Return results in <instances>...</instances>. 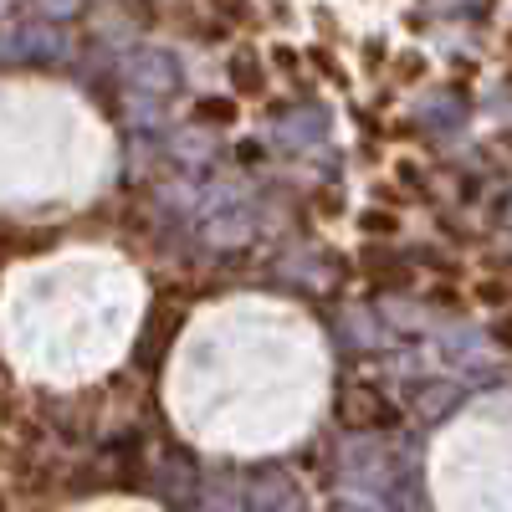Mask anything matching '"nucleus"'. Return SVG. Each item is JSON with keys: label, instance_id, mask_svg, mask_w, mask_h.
I'll return each instance as SVG.
<instances>
[{"label": "nucleus", "instance_id": "obj_1", "mask_svg": "<svg viewBox=\"0 0 512 512\" xmlns=\"http://www.w3.org/2000/svg\"><path fill=\"white\" fill-rule=\"evenodd\" d=\"M180 323H185V313L175 308V297H159V303L149 308V318H144V333H139V369H159L164 364Z\"/></svg>", "mask_w": 512, "mask_h": 512}, {"label": "nucleus", "instance_id": "obj_5", "mask_svg": "<svg viewBox=\"0 0 512 512\" xmlns=\"http://www.w3.org/2000/svg\"><path fill=\"white\" fill-rule=\"evenodd\" d=\"M205 118H236V108H226V103H205Z\"/></svg>", "mask_w": 512, "mask_h": 512}, {"label": "nucleus", "instance_id": "obj_6", "mask_svg": "<svg viewBox=\"0 0 512 512\" xmlns=\"http://www.w3.org/2000/svg\"><path fill=\"white\" fill-rule=\"evenodd\" d=\"M0 512H11V507H6V497H0Z\"/></svg>", "mask_w": 512, "mask_h": 512}, {"label": "nucleus", "instance_id": "obj_2", "mask_svg": "<svg viewBox=\"0 0 512 512\" xmlns=\"http://www.w3.org/2000/svg\"><path fill=\"white\" fill-rule=\"evenodd\" d=\"M338 420H344V425H395L400 410L384 405L374 390H354V395L338 400Z\"/></svg>", "mask_w": 512, "mask_h": 512}, {"label": "nucleus", "instance_id": "obj_3", "mask_svg": "<svg viewBox=\"0 0 512 512\" xmlns=\"http://www.w3.org/2000/svg\"><path fill=\"white\" fill-rule=\"evenodd\" d=\"M57 241V231H21V226H0V267L16 262V256H36V251H47Z\"/></svg>", "mask_w": 512, "mask_h": 512}, {"label": "nucleus", "instance_id": "obj_4", "mask_svg": "<svg viewBox=\"0 0 512 512\" xmlns=\"http://www.w3.org/2000/svg\"><path fill=\"white\" fill-rule=\"evenodd\" d=\"M364 226H369L374 236H390V231H400V221H395V216H384V210H369Z\"/></svg>", "mask_w": 512, "mask_h": 512}]
</instances>
